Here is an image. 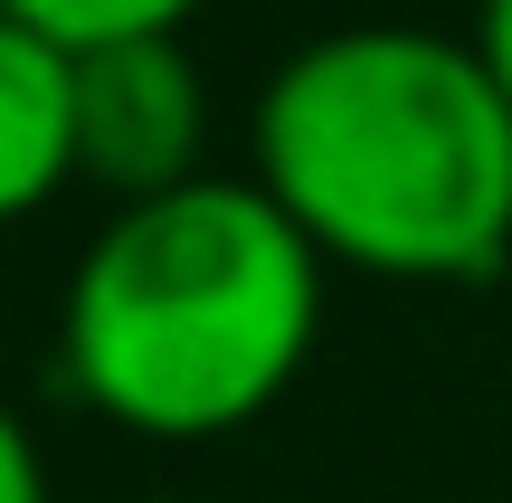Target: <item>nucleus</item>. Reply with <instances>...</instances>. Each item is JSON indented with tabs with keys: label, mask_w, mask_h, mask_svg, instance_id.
I'll return each mask as SVG.
<instances>
[{
	"label": "nucleus",
	"mask_w": 512,
	"mask_h": 503,
	"mask_svg": "<svg viewBox=\"0 0 512 503\" xmlns=\"http://www.w3.org/2000/svg\"><path fill=\"white\" fill-rule=\"evenodd\" d=\"M76 86H86V181H105L124 209L200 181L209 95H200V67H190L181 38L86 48Z\"/></svg>",
	"instance_id": "obj_3"
},
{
	"label": "nucleus",
	"mask_w": 512,
	"mask_h": 503,
	"mask_svg": "<svg viewBox=\"0 0 512 503\" xmlns=\"http://www.w3.org/2000/svg\"><path fill=\"white\" fill-rule=\"evenodd\" d=\"M323 333V247L266 181H190L95 228L67 285V371L133 437H228L294 390Z\"/></svg>",
	"instance_id": "obj_2"
},
{
	"label": "nucleus",
	"mask_w": 512,
	"mask_h": 503,
	"mask_svg": "<svg viewBox=\"0 0 512 503\" xmlns=\"http://www.w3.org/2000/svg\"><path fill=\"white\" fill-rule=\"evenodd\" d=\"M86 171V86L76 48L0 19V209L29 219Z\"/></svg>",
	"instance_id": "obj_4"
},
{
	"label": "nucleus",
	"mask_w": 512,
	"mask_h": 503,
	"mask_svg": "<svg viewBox=\"0 0 512 503\" xmlns=\"http://www.w3.org/2000/svg\"><path fill=\"white\" fill-rule=\"evenodd\" d=\"M0 503H48V456H38L29 418L0 428Z\"/></svg>",
	"instance_id": "obj_6"
},
{
	"label": "nucleus",
	"mask_w": 512,
	"mask_h": 503,
	"mask_svg": "<svg viewBox=\"0 0 512 503\" xmlns=\"http://www.w3.org/2000/svg\"><path fill=\"white\" fill-rule=\"evenodd\" d=\"M475 48H484V67H494V86L512 95V0H484L475 10Z\"/></svg>",
	"instance_id": "obj_7"
},
{
	"label": "nucleus",
	"mask_w": 512,
	"mask_h": 503,
	"mask_svg": "<svg viewBox=\"0 0 512 503\" xmlns=\"http://www.w3.org/2000/svg\"><path fill=\"white\" fill-rule=\"evenodd\" d=\"M200 0H0V19L57 38V48H124V38H181V19Z\"/></svg>",
	"instance_id": "obj_5"
},
{
	"label": "nucleus",
	"mask_w": 512,
	"mask_h": 503,
	"mask_svg": "<svg viewBox=\"0 0 512 503\" xmlns=\"http://www.w3.org/2000/svg\"><path fill=\"white\" fill-rule=\"evenodd\" d=\"M256 181L332 266L484 285L512 257V95L475 38L323 29L256 95Z\"/></svg>",
	"instance_id": "obj_1"
}]
</instances>
